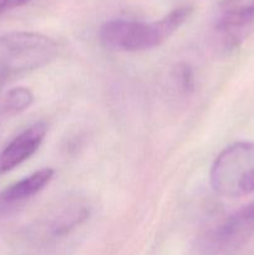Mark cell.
<instances>
[{
  "label": "cell",
  "mask_w": 254,
  "mask_h": 255,
  "mask_svg": "<svg viewBox=\"0 0 254 255\" xmlns=\"http://www.w3.org/2000/svg\"><path fill=\"white\" fill-rule=\"evenodd\" d=\"M47 133V125L44 121L35 122L20 132L0 152V174L7 173L24 163L41 146Z\"/></svg>",
  "instance_id": "cell-6"
},
{
  "label": "cell",
  "mask_w": 254,
  "mask_h": 255,
  "mask_svg": "<svg viewBox=\"0 0 254 255\" xmlns=\"http://www.w3.org/2000/svg\"><path fill=\"white\" fill-rule=\"evenodd\" d=\"M59 45L40 32L12 31L0 35V84L54 61Z\"/></svg>",
  "instance_id": "cell-2"
},
{
  "label": "cell",
  "mask_w": 254,
  "mask_h": 255,
  "mask_svg": "<svg viewBox=\"0 0 254 255\" xmlns=\"http://www.w3.org/2000/svg\"><path fill=\"white\" fill-rule=\"evenodd\" d=\"M34 102V95L26 87L9 90L0 100V111L6 115H15L29 109Z\"/></svg>",
  "instance_id": "cell-9"
},
{
  "label": "cell",
  "mask_w": 254,
  "mask_h": 255,
  "mask_svg": "<svg viewBox=\"0 0 254 255\" xmlns=\"http://www.w3.org/2000/svg\"><path fill=\"white\" fill-rule=\"evenodd\" d=\"M254 237V201L227 217L202 238L207 254H226L237 251Z\"/></svg>",
  "instance_id": "cell-4"
},
{
  "label": "cell",
  "mask_w": 254,
  "mask_h": 255,
  "mask_svg": "<svg viewBox=\"0 0 254 255\" xmlns=\"http://www.w3.org/2000/svg\"><path fill=\"white\" fill-rule=\"evenodd\" d=\"M254 25V0H223L214 15V30L224 49L242 44Z\"/></svg>",
  "instance_id": "cell-5"
},
{
  "label": "cell",
  "mask_w": 254,
  "mask_h": 255,
  "mask_svg": "<svg viewBox=\"0 0 254 255\" xmlns=\"http://www.w3.org/2000/svg\"><path fill=\"white\" fill-rule=\"evenodd\" d=\"M89 209L86 207H72L69 211L61 212L52 218L47 223L46 231L54 239L61 238L81 226L89 218Z\"/></svg>",
  "instance_id": "cell-8"
},
{
  "label": "cell",
  "mask_w": 254,
  "mask_h": 255,
  "mask_svg": "<svg viewBox=\"0 0 254 255\" xmlns=\"http://www.w3.org/2000/svg\"><path fill=\"white\" fill-rule=\"evenodd\" d=\"M54 176L55 171L52 168H42L2 189L0 192V216L10 213L26 203L41 192L52 181Z\"/></svg>",
  "instance_id": "cell-7"
},
{
  "label": "cell",
  "mask_w": 254,
  "mask_h": 255,
  "mask_svg": "<svg viewBox=\"0 0 254 255\" xmlns=\"http://www.w3.org/2000/svg\"><path fill=\"white\" fill-rule=\"evenodd\" d=\"M176 80L182 91L189 92L194 89V74L189 65L179 64L176 67Z\"/></svg>",
  "instance_id": "cell-10"
},
{
  "label": "cell",
  "mask_w": 254,
  "mask_h": 255,
  "mask_svg": "<svg viewBox=\"0 0 254 255\" xmlns=\"http://www.w3.org/2000/svg\"><path fill=\"white\" fill-rule=\"evenodd\" d=\"M211 186L218 196L236 199L254 192V142L229 144L211 167Z\"/></svg>",
  "instance_id": "cell-3"
},
{
  "label": "cell",
  "mask_w": 254,
  "mask_h": 255,
  "mask_svg": "<svg viewBox=\"0 0 254 255\" xmlns=\"http://www.w3.org/2000/svg\"><path fill=\"white\" fill-rule=\"evenodd\" d=\"M192 12L193 7L179 6L154 21L109 20L100 29V41L112 51L138 52L154 49L168 40L188 20Z\"/></svg>",
  "instance_id": "cell-1"
},
{
  "label": "cell",
  "mask_w": 254,
  "mask_h": 255,
  "mask_svg": "<svg viewBox=\"0 0 254 255\" xmlns=\"http://www.w3.org/2000/svg\"><path fill=\"white\" fill-rule=\"evenodd\" d=\"M32 0H0V15L29 4Z\"/></svg>",
  "instance_id": "cell-11"
}]
</instances>
